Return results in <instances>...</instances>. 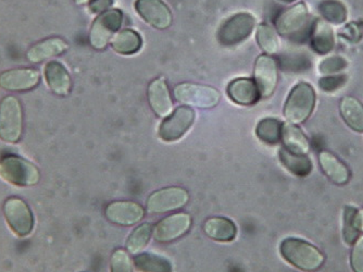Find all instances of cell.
I'll use <instances>...</instances> for the list:
<instances>
[{
  "mask_svg": "<svg viewBox=\"0 0 363 272\" xmlns=\"http://www.w3.org/2000/svg\"><path fill=\"white\" fill-rule=\"evenodd\" d=\"M282 256L303 271H315L324 263L323 254L313 245L296 237H289L281 244Z\"/></svg>",
  "mask_w": 363,
  "mask_h": 272,
  "instance_id": "obj_1",
  "label": "cell"
},
{
  "mask_svg": "<svg viewBox=\"0 0 363 272\" xmlns=\"http://www.w3.org/2000/svg\"><path fill=\"white\" fill-rule=\"evenodd\" d=\"M0 177L18 186H34L40 182L38 168L30 161L16 155L0 159Z\"/></svg>",
  "mask_w": 363,
  "mask_h": 272,
  "instance_id": "obj_2",
  "label": "cell"
},
{
  "mask_svg": "<svg viewBox=\"0 0 363 272\" xmlns=\"http://www.w3.org/2000/svg\"><path fill=\"white\" fill-rule=\"evenodd\" d=\"M315 104V89L305 82L297 84L287 98L284 116L291 124H303L313 111Z\"/></svg>",
  "mask_w": 363,
  "mask_h": 272,
  "instance_id": "obj_3",
  "label": "cell"
},
{
  "mask_svg": "<svg viewBox=\"0 0 363 272\" xmlns=\"http://www.w3.org/2000/svg\"><path fill=\"white\" fill-rule=\"evenodd\" d=\"M23 132V111L18 98L7 96L0 103V138L4 142H19Z\"/></svg>",
  "mask_w": 363,
  "mask_h": 272,
  "instance_id": "obj_4",
  "label": "cell"
},
{
  "mask_svg": "<svg viewBox=\"0 0 363 272\" xmlns=\"http://www.w3.org/2000/svg\"><path fill=\"white\" fill-rule=\"evenodd\" d=\"M177 102L198 108H213L220 103L221 94L213 87L194 83L179 84L174 89Z\"/></svg>",
  "mask_w": 363,
  "mask_h": 272,
  "instance_id": "obj_5",
  "label": "cell"
},
{
  "mask_svg": "<svg viewBox=\"0 0 363 272\" xmlns=\"http://www.w3.org/2000/svg\"><path fill=\"white\" fill-rule=\"evenodd\" d=\"M4 216L11 230L19 236H28L34 229V216L28 204L19 197H9L3 206Z\"/></svg>",
  "mask_w": 363,
  "mask_h": 272,
  "instance_id": "obj_6",
  "label": "cell"
},
{
  "mask_svg": "<svg viewBox=\"0 0 363 272\" xmlns=\"http://www.w3.org/2000/svg\"><path fill=\"white\" fill-rule=\"evenodd\" d=\"M123 14L119 9L107 10L94 21L89 32V42L98 50L105 49L111 42L114 33L121 28Z\"/></svg>",
  "mask_w": 363,
  "mask_h": 272,
  "instance_id": "obj_7",
  "label": "cell"
},
{
  "mask_svg": "<svg viewBox=\"0 0 363 272\" xmlns=\"http://www.w3.org/2000/svg\"><path fill=\"white\" fill-rule=\"evenodd\" d=\"M256 26L250 13H238L226 20L217 33L218 40L223 46H234L250 38Z\"/></svg>",
  "mask_w": 363,
  "mask_h": 272,
  "instance_id": "obj_8",
  "label": "cell"
},
{
  "mask_svg": "<svg viewBox=\"0 0 363 272\" xmlns=\"http://www.w3.org/2000/svg\"><path fill=\"white\" fill-rule=\"evenodd\" d=\"M195 121V111L189 106L177 108L159 128V136L164 142H175L184 136Z\"/></svg>",
  "mask_w": 363,
  "mask_h": 272,
  "instance_id": "obj_9",
  "label": "cell"
},
{
  "mask_svg": "<svg viewBox=\"0 0 363 272\" xmlns=\"http://www.w3.org/2000/svg\"><path fill=\"white\" fill-rule=\"evenodd\" d=\"M189 202V193L181 187H167L155 192L147 200L150 214H163L184 207Z\"/></svg>",
  "mask_w": 363,
  "mask_h": 272,
  "instance_id": "obj_10",
  "label": "cell"
},
{
  "mask_svg": "<svg viewBox=\"0 0 363 272\" xmlns=\"http://www.w3.org/2000/svg\"><path fill=\"white\" fill-rule=\"evenodd\" d=\"M135 9L145 22L159 30H166L172 23L170 8L162 0H136Z\"/></svg>",
  "mask_w": 363,
  "mask_h": 272,
  "instance_id": "obj_11",
  "label": "cell"
},
{
  "mask_svg": "<svg viewBox=\"0 0 363 272\" xmlns=\"http://www.w3.org/2000/svg\"><path fill=\"white\" fill-rule=\"evenodd\" d=\"M308 20H309V12H308L307 6L301 3L289 8L282 14H279L275 26L279 34L289 38H295V36H299L305 30L306 26H308Z\"/></svg>",
  "mask_w": 363,
  "mask_h": 272,
  "instance_id": "obj_12",
  "label": "cell"
},
{
  "mask_svg": "<svg viewBox=\"0 0 363 272\" xmlns=\"http://www.w3.org/2000/svg\"><path fill=\"white\" fill-rule=\"evenodd\" d=\"M191 226V219L187 214L182 212L167 217L155 227V240L160 243L173 242L186 234Z\"/></svg>",
  "mask_w": 363,
  "mask_h": 272,
  "instance_id": "obj_13",
  "label": "cell"
},
{
  "mask_svg": "<svg viewBox=\"0 0 363 272\" xmlns=\"http://www.w3.org/2000/svg\"><path fill=\"white\" fill-rule=\"evenodd\" d=\"M255 82L262 97H270L277 85V65L269 55H262L255 65Z\"/></svg>",
  "mask_w": 363,
  "mask_h": 272,
  "instance_id": "obj_14",
  "label": "cell"
},
{
  "mask_svg": "<svg viewBox=\"0 0 363 272\" xmlns=\"http://www.w3.org/2000/svg\"><path fill=\"white\" fill-rule=\"evenodd\" d=\"M40 75L34 69H12L0 75V87L6 91H30L38 87Z\"/></svg>",
  "mask_w": 363,
  "mask_h": 272,
  "instance_id": "obj_15",
  "label": "cell"
},
{
  "mask_svg": "<svg viewBox=\"0 0 363 272\" xmlns=\"http://www.w3.org/2000/svg\"><path fill=\"white\" fill-rule=\"evenodd\" d=\"M106 217L112 224L119 226H133L142 220L144 210L134 202H113L106 208Z\"/></svg>",
  "mask_w": 363,
  "mask_h": 272,
  "instance_id": "obj_16",
  "label": "cell"
},
{
  "mask_svg": "<svg viewBox=\"0 0 363 272\" xmlns=\"http://www.w3.org/2000/svg\"><path fill=\"white\" fill-rule=\"evenodd\" d=\"M44 77L47 85L55 94L67 96L72 87L70 73L67 67L58 61H50L45 65Z\"/></svg>",
  "mask_w": 363,
  "mask_h": 272,
  "instance_id": "obj_17",
  "label": "cell"
},
{
  "mask_svg": "<svg viewBox=\"0 0 363 272\" xmlns=\"http://www.w3.org/2000/svg\"><path fill=\"white\" fill-rule=\"evenodd\" d=\"M228 95L238 105H254L260 99L261 95L256 82L250 79H236L228 87Z\"/></svg>",
  "mask_w": 363,
  "mask_h": 272,
  "instance_id": "obj_18",
  "label": "cell"
},
{
  "mask_svg": "<svg viewBox=\"0 0 363 272\" xmlns=\"http://www.w3.org/2000/svg\"><path fill=\"white\" fill-rule=\"evenodd\" d=\"M148 100L152 109L159 116H167L172 111V99L166 80L156 79L148 87Z\"/></svg>",
  "mask_w": 363,
  "mask_h": 272,
  "instance_id": "obj_19",
  "label": "cell"
},
{
  "mask_svg": "<svg viewBox=\"0 0 363 272\" xmlns=\"http://www.w3.org/2000/svg\"><path fill=\"white\" fill-rule=\"evenodd\" d=\"M68 44L62 38H52L42 40L28 49V57L30 62L38 63L46 59L59 56L68 49Z\"/></svg>",
  "mask_w": 363,
  "mask_h": 272,
  "instance_id": "obj_20",
  "label": "cell"
},
{
  "mask_svg": "<svg viewBox=\"0 0 363 272\" xmlns=\"http://www.w3.org/2000/svg\"><path fill=\"white\" fill-rule=\"evenodd\" d=\"M203 231L206 234L218 242H230L235 239L238 229L233 221L228 218H211L206 221L203 226Z\"/></svg>",
  "mask_w": 363,
  "mask_h": 272,
  "instance_id": "obj_21",
  "label": "cell"
},
{
  "mask_svg": "<svg viewBox=\"0 0 363 272\" xmlns=\"http://www.w3.org/2000/svg\"><path fill=\"white\" fill-rule=\"evenodd\" d=\"M320 163H321L324 173L334 183L338 184V185L347 183L350 180V170L333 154L328 151H322L320 154Z\"/></svg>",
  "mask_w": 363,
  "mask_h": 272,
  "instance_id": "obj_22",
  "label": "cell"
},
{
  "mask_svg": "<svg viewBox=\"0 0 363 272\" xmlns=\"http://www.w3.org/2000/svg\"><path fill=\"white\" fill-rule=\"evenodd\" d=\"M335 44L333 30L326 22H315L311 32V46L318 54H328L333 49Z\"/></svg>",
  "mask_w": 363,
  "mask_h": 272,
  "instance_id": "obj_23",
  "label": "cell"
},
{
  "mask_svg": "<svg viewBox=\"0 0 363 272\" xmlns=\"http://www.w3.org/2000/svg\"><path fill=\"white\" fill-rule=\"evenodd\" d=\"M340 114L348 126L357 132H363V105L354 97H344L340 102Z\"/></svg>",
  "mask_w": 363,
  "mask_h": 272,
  "instance_id": "obj_24",
  "label": "cell"
},
{
  "mask_svg": "<svg viewBox=\"0 0 363 272\" xmlns=\"http://www.w3.org/2000/svg\"><path fill=\"white\" fill-rule=\"evenodd\" d=\"M282 138L285 148L295 154L306 155L310 149L309 141L303 131L295 124H283Z\"/></svg>",
  "mask_w": 363,
  "mask_h": 272,
  "instance_id": "obj_25",
  "label": "cell"
},
{
  "mask_svg": "<svg viewBox=\"0 0 363 272\" xmlns=\"http://www.w3.org/2000/svg\"><path fill=\"white\" fill-rule=\"evenodd\" d=\"M114 52L121 55H133L140 50L143 40L140 34L133 30H123L114 34L111 40Z\"/></svg>",
  "mask_w": 363,
  "mask_h": 272,
  "instance_id": "obj_26",
  "label": "cell"
},
{
  "mask_svg": "<svg viewBox=\"0 0 363 272\" xmlns=\"http://www.w3.org/2000/svg\"><path fill=\"white\" fill-rule=\"evenodd\" d=\"M279 159L294 175L306 177L312 170V163L306 155L295 154L286 148L279 151Z\"/></svg>",
  "mask_w": 363,
  "mask_h": 272,
  "instance_id": "obj_27",
  "label": "cell"
},
{
  "mask_svg": "<svg viewBox=\"0 0 363 272\" xmlns=\"http://www.w3.org/2000/svg\"><path fill=\"white\" fill-rule=\"evenodd\" d=\"M136 269L140 272H172V265L164 257L144 253L134 259Z\"/></svg>",
  "mask_w": 363,
  "mask_h": 272,
  "instance_id": "obj_28",
  "label": "cell"
},
{
  "mask_svg": "<svg viewBox=\"0 0 363 272\" xmlns=\"http://www.w3.org/2000/svg\"><path fill=\"white\" fill-rule=\"evenodd\" d=\"M282 122L277 119H263L257 126L256 134L262 142L267 144H277L282 138Z\"/></svg>",
  "mask_w": 363,
  "mask_h": 272,
  "instance_id": "obj_29",
  "label": "cell"
},
{
  "mask_svg": "<svg viewBox=\"0 0 363 272\" xmlns=\"http://www.w3.org/2000/svg\"><path fill=\"white\" fill-rule=\"evenodd\" d=\"M320 12L326 21L342 24L347 19V10L337 0H324L320 5Z\"/></svg>",
  "mask_w": 363,
  "mask_h": 272,
  "instance_id": "obj_30",
  "label": "cell"
},
{
  "mask_svg": "<svg viewBox=\"0 0 363 272\" xmlns=\"http://www.w3.org/2000/svg\"><path fill=\"white\" fill-rule=\"evenodd\" d=\"M152 230H154V227L150 224H144L136 228L126 242L128 251L130 253L136 254L145 249L152 237Z\"/></svg>",
  "mask_w": 363,
  "mask_h": 272,
  "instance_id": "obj_31",
  "label": "cell"
},
{
  "mask_svg": "<svg viewBox=\"0 0 363 272\" xmlns=\"http://www.w3.org/2000/svg\"><path fill=\"white\" fill-rule=\"evenodd\" d=\"M257 40L259 46L267 54H275L279 50V40L277 32L268 24H260L257 30Z\"/></svg>",
  "mask_w": 363,
  "mask_h": 272,
  "instance_id": "obj_32",
  "label": "cell"
},
{
  "mask_svg": "<svg viewBox=\"0 0 363 272\" xmlns=\"http://www.w3.org/2000/svg\"><path fill=\"white\" fill-rule=\"evenodd\" d=\"M358 222V210L352 207L345 208L344 239L348 244H354L360 233Z\"/></svg>",
  "mask_w": 363,
  "mask_h": 272,
  "instance_id": "obj_33",
  "label": "cell"
},
{
  "mask_svg": "<svg viewBox=\"0 0 363 272\" xmlns=\"http://www.w3.org/2000/svg\"><path fill=\"white\" fill-rule=\"evenodd\" d=\"M111 272H133L130 256L123 249H117L112 254Z\"/></svg>",
  "mask_w": 363,
  "mask_h": 272,
  "instance_id": "obj_34",
  "label": "cell"
},
{
  "mask_svg": "<svg viewBox=\"0 0 363 272\" xmlns=\"http://www.w3.org/2000/svg\"><path fill=\"white\" fill-rule=\"evenodd\" d=\"M347 67V61L342 57L333 56L324 59L320 63V72L322 75H332V73L340 72Z\"/></svg>",
  "mask_w": 363,
  "mask_h": 272,
  "instance_id": "obj_35",
  "label": "cell"
},
{
  "mask_svg": "<svg viewBox=\"0 0 363 272\" xmlns=\"http://www.w3.org/2000/svg\"><path fill=\"white\" fill-rule=\"evenodd\" d=\"M347 82L346 75H332L322 77L319 81L320 87L325 92H334L344 87Z\"/></svg>",
  "mask_w": 363,
  "mask_h": 272,
  "instance_id": "obj_36",
  "label": "cell"
},
{
  "mask_svg": "<svg viewBox=\"0 0 363 272\" xmlns=\"http://www.w3.org/2000/svg\"><path fill=\"white\" fill-rule=\"evenodd\" d=\"M350 261L354 272H363V236L354 244Z\"/></svg>",
  "mask_w": 363,
  "mask_h": 272,
  "instance_id": "obj_37",
  "label": "cell"
},
{
  "mask_svg": "<svg viewBox=\"0 0 363 272\" xmlns=\"http://www.w3.org/2000/svg\"><path fill=\"white\" fill-rule=\"evenodd\" d=\"M342 34L345 38H348V40L358 42L361 36V31L359 30L356 24H348L347 26H345V28H342Z\"/></svg>",
  "mask_w": 363,
  "mask_h": 272,
  "instance_id": "obj_38",
  "label": "cell"
},
{
  "mask_svg": "<svg viewBox=\"0 0 363 272\" xmlns=\"http://www.w3.org/2000/svg\"><path fill=\"white\" fill-rule=\"evenodd\" d=\"M112 4V0H94L91 1V10L94 13H98V12L104 11L110 7Z\"/></svg>",
  "mask_w": 363,
  "mask_h": 272,
  "instance_id": "obj_39",
  "label": "cell"
},
{
  "mask_svg": "<svg viewBox=\"0 0 363 272\" xmlns=\"http://www.w3.org/2000/svg\"><path fill=\"white\" fill-rule=\"evenodd\" d=\"M358 222L360 231H363V210L361 212H358Z\"/></svg>",
  "mask_w": 363,
  "mask_h": 272,
  "instance_id": "obj_40",
  "label": "cell"
},
{
  "mask_svg": "<svg viewBox=\"0 0 363 272\" xmlns=\"http://www.w3.org/2000/svg\"><path fill=\"white\" fill-rule=\"evenodd\" d=\"M75 4L77 5H86V4L91 3V1H94V0H74Z\"/></svg>",
  "mask_w": 363,
  "mask_h": 272,
  "instance_id": "obj_41",
  "label": "cell"
},
{
  "mask_svg": "<svg viewBox=\"0 0 363 272\" xmlns=\"http://www.w3.org/2000/svg\"><path fill=\"white\" fill-rule=\"evenodd\" d=\"M279 1H283V3H293L295 0H279Z\"/></svg>",
  "mask_w": 363,
  "mask_h": 272,
  "instance_id": "obj_42",
  "label": "cell"
}]
</instances>
